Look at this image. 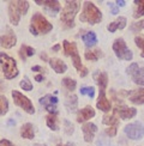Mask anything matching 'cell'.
Returning a JSON list of instances; mask_svg holds the SVG:
<instances>
[{
	"mask_svg": "<svg viewBox=\"0 0 144 146\" xmlns=\"http://www.w3.org/2000/svg\"><path fill=\"white\" fill-rule=\"evenodd\" d=\"M79 5H81L79 1H71V0L65 1V7L61 12L60 21H61L66 29L75 27V17L77 12L79 11Z\"/></svg>",
	"mask_w": 144,
	"mask_h": 146,
	"instance_id": "obj_1",
	"label": "cell"
},
{
	"mask_svg": "<svg viewBox=\"0 0 144 146\" xmlns=\"http://www.w3.org/2000/svg\"><path fill=\"white\" fill-rule=\"evenodd\" d=\"M81 22H87L89 24H97L102 21V13L101 11L96 7L95 4L91 1H84L83 12L79 17Z\"/></svg>",
	"mask_w": 144,
	"mask_h": 146,
	"instance_id": "obj_2",
	"label": "cell"
},
{
	"mask_svg": "<svg viewBox=\"0 0 144 146\" xmlns=\"http://www.w3.org/2000/svg\"><path fill=\"white\" fill-rule=\"evenodd\" d=\"M52 29H53V25L41 13L36 12V13L33 15L31 24H30V33L34 36H37L40 34H47Z\"/></svg>",
	"mask_w": 144,
	"mask_h": 146,
	"instance_id": "obj_3",
	"label": "cell"
},
{
	"mask_svg": "<svg viewBox=\"0 0 144 146\" xmlns=\"http://www.w3.org/2000/svg\"><path fill=\"white\" fill-rule=\"evenodd\" d=\"M29 10V3L28 1H10L9 4V16H10V22L12 25H17L19 23L21 16L25 15Z\"/></svg>",
	"mask_w": 144,
	"mask_h": 146,
	"instance_id": "obj_4",
	"label": "cell"
},
{
	"mask_svg": "<svg viewBox=\"0 0 144 146\" xmlns=\"http://www.w3.org/2000/svg\"><path fill=\"white\" fill-rule=\"evenodd\" d=\"M0 68L6 79H13L18 76V68L16 60L5 53H0Z\"/></svg>",
	"mask_w": 144,
	"mask_h": 146,
	"instance_id": "obj_5",
	"label": "cell"
},
{
	"mask_svg": "<svg viewBox=\"0 0 144 146\" xmlns=\"http://www.w3.org/2000/svg\"><path fill=\"white\" fill-rule=\"evenodd\" d=\"M63 47H64V53L65 55H69L71 56L72 59V64L76 67V70L78 71H82L84 67L82 66V62H81V58H79V54H78V49H77V46L73 42H69V41H64L63 42Z\"/></svg>",
	"mask_w": 144,
	"mask_h": 146,
	"instance_id": "obj_6",
	"label": "cell"
},
{
	"mask_svg": "<svg viewBox=\"0 0 144 146\" xmlns=\"http://www.w3.org/2000/svg\"><path fill=\"white\" fill-rule=\"evenodd\" d=\"M12 98L15 101V104L21 107L24 111H27L28 114H34L35 113V108H34V104L28 97H25L23 94H21L19 91L17 90H13L12 91Z\"/></svg>",
	"mask_w": 144,
	"mask_h": 146,
	"instance_id": "obj_7",
	"label": "cell"
},
{
	"mask_svg": "<svg viewBox=\"0 0 144 146\" xmlns=\"http://www.w3.org/2000/svg\"><path fill=\"white\" fill-rule=\"evenodd\" d=\"M113 50L115 53V55L121 60H127V61H130V60H132V58H133V54H132V52L127 48V46H126L125 41L123 38H118L114 41Z\"/></svg>",
	"mask_w": 144,
	"mask_h": 146,
	"instance_id": "obj_8",
	"label": "cell"
},
{
	"mask_svg": "<svg viewBox=\"0 0 144 146\" xmlns=\"http://www.w3.org/2000/svg\"><path fill=\"white\" fill-rule=\"evenodd\" d=\"M124 131H125V134L130 139H133V140L142 139L144 135V127L139 122H133V123L126 125Z\"/></svg>",
	"mask_w": 144,
	"mask_h": 146,
	"instance_id": "obj_9",
	"label": "cell"
},
{
	"mask_svg": "<svg viewBox=\"0 0 144 146\" xmlns=\"http://www.w3.org/2000/svg\"><path fill=\"white\" fill-rule=\"evenodd\" d=\"M126 72H127L129 76H131L133 83L138 85H144V67L139 68V66L135 62V64H131L126 68Z\"/></svg>",
	"mask_w": 144,
	"mask_h": 146,
	"instance_id": "obj_10",
	"label": "cell"
},
{
	"mask_svg": "<svg viewBox=\"0 0 144 146\" xmlns=\"http://www.w3.org/2000/svg\"><path fill=\"white\" fill-rule=\"evenodd\" d=\"M17 42V37L16 35L9 30V34H5V35H1L0 36V47L5 48V49H10L12 48Z\"/></svg>",
	"mask_w": 144,
	"mask_h": 146,
	"instance_id": "obj_11",
	"label": "cell"
},
{
	"mask_svg": "<svg viewBox=\"0 0 144 146\" xmlns=\"http://www.w3.org/2000/svg\"><path fill=\"white\" fill-rule=\"evenodd\" d=\"M36 4L43 5L45 9H46V11H47L52 17L55 16L58 12L60 11V3L57 1V0H48V1H40V0H37V1H36Z\"/></svg>",
	"mask_w": 144,
	"mask_h": 146,
	"instance_id": "obj_12",
	"label": "cell"
},
{
	"mask_svg": "<svg viewBox=\"0 0 144 146\" xmlns=\"http://www.w3.org/2000/svg\"><path fill=\"white\" fill-rule=\"evenodd\" d=\"M114 111H115L118 114V116H120L123 120L132 119L133 116H136V114H137L136 108H129V107H125V106H120V107L118 106Z\"/></svg>",
	"mask_w": 144,
	"mask_h": 146,
	"instance_id": "obj_13",
	"label": "cell"
},
{
	"mask_svg": "<svg viewBox=\"0 0 144 146\" xmlns=\"http://www.w3.org/2000/svg\"><path fill=\"white\" fill-rule=\"evenodd\" d=\"M96 107H97V109H100V110L106 111V113L111 110V102L107 100L105 90H100L99 100H97V103H96Z\"/></svg>",
	"mask_w": 144,
	"mask_h": 146,
	"instance_id": "obj_14",
	"label": "cell"
},
{
	"mask_svg": "<svg viewBox=\"0 0 144 146\" xmlns=\"http://www.w3.org/2000/svg\"><path fill=\"white\" fill-rule=\"evenodd\" d=\"M83 134H84V140L87 143H90L94 139L96 132H97V127L94 123H85L82 127Z\"/></svg>",
	"mask_w": 144,
	"mask_h": 146,
	"instance_id": "obj_15",
	"label": "cell"
},
{
	"mask_svg": "<svg viewBox=\"0 0 144 146\" xmlns=\"http://www.w3.org/2000/svg\"><path fill=\"white\" fill-rule=\"evenodd\" d=\"M95 116V111H94V109L91 107H85V108H83L81 109L77 113V122H84V121H88L90 120L91 117Z\"/></svg>",
	"mask_w": 144,
	"mask_h": 146,
	"instance_id": "obj_16",
	"label": "cell"
},
{
	"mask_svg": "<svg viewBox=\"0 0 144 146\" xmlns=\"http://www.w3.org/2000/svg\"><path fill=\"white\" fill-rule=\"evenodd\" d=\"M48 62H49L51 67L55 71V73H58V74H61V73H64L66 70H67V66H66V64L64 61H61L60 59L53 58V59L48 60Z\"/></svg>",
	"mask_w": 144,
	"mask_h": 146,
	"instance_id": "obj_17",
	"label": "cell"
},
{
	"mask_svg": "<svg viewBox=\"0 0 144 146\" xmlns=\"http://www.w3.org/2000/svg\"><path fill=\"white\" fill-rule=\"evenodd\" d=\"M129 98L136 104H144V89L135 90L129 94Z\"/></svg>",
	"mask_w": 144,
	"mask_h": 146,
	"instance_id": "obj_18",
	"label": "cell"
},
{
	"mask_svg": "<svg viewBox=\"0 0 144 146\" xmlns=\"http://www.w3.org/2000/svg\"><path fill=\"white\" fill-rule=\"evenodd\" d=\"M126 27V18H124V17H119L117 21H114V22H112L111 24H108V27H107V29H108V31H111V33H114V31H117L118 29H124Z\"/></svg>",
	"mask_w": 144,
	"mask_h": 146,
	"instance_id": "obj_19",
	"label": "cell"
},
{
	"mask_svg": "<svg viewBox=\"0 0 144 146\" xmlns=\"http://www.w3.org/2000/svg\"><path fill=\"white\" fill-rule=\"evenodd\" d=\"M21 135L22 138L25 139H34L35 133H34V127L31 123H24L21 127Z\"/></svg>",
	"mask_w": 144,
	"mask_h": 146,
	"instance_id": "obj_20",
	"label": "cell"
},
{
	"mask_svg": "<svg viewBox=\"0 0 144 146\" xmlns=\"http://www.w3.org/2000/svg\"><path fill=\"white\" fill-rule=\"evenodd\" d=\"M95 80L97 82V85L100 86V90H105L106 91V88H107V84H108V77L105 72H97L96 74L94 76Z\"/></svg>",
	"mask_w": 144,
	"mask_h": 146,
	"instance_id": "obj_21",
	"label": "cell"
},
{
	"mask_svg": "<svg viewBox=\"0 0 144 146\" xmlns=\"http://www.w3.org/2000/svg\"><path fill=\"white\" fill-rule=\"evenodd\" d=\"M82 40H83L84 43H85L87 47H91V46H95L96 43H97V37H96V34L93 33V31H88L85 35H83Z\"/></svg>",
	"mask_w": 144,
	"mask_h": 146,
	"instance_id": "obj_22",
	"label": "cell"
},
{
	"mask_svg": "<svg viewBox=\"0 0 144 146\" xmlns=\"http://www.w3.org/2000/svg\"><path fill=\"white\" fill-rule=\"evenodd\" d=\"M58 98L55 96H52V95H46L45 97H42V98H40V103L41 104H43L45 108L47 107H51V106H57L58 103Z\"/></svg>",
	"mask_w": 144,
	"mask_h": 146,
	"instance_id": "obj_23",
	"label": "cell"
},
{
	"mask_svg": "<svg viewBox=\"0 0 144 146\" xmlns=\"http://www.w3.org/2000/svg\"><path fill=\"white\" fill-rule=\"evenodd\" d=\"M103 123L108 125L109 127H117L118 126V114L114 111L112 115H105L103 116Z\"/></svg>",
	"mask_w": 144,
	"mask_h": 146,
	"instance_id": "obj_24",
	"label": "cell"
},
{
	"mask_svg": "<svg viewBox=\"0 0 144 146\" xmlns=\"http://www.w3.org/2000/svg\"><path fill=\"white\" fill-rule=\"evenodd\" d=\"M35 54V49L29 46H22L19 49V56L22 60H27L28 56H33Z\"/></svg>",
	"mask_w": 144,
	"mask_h": 146,
	"instance_id": "obj_25",
	"label": "cell"
},
{
	"mask_svg": "<svg viewBox=\"0 0 144 146\" xmlns=\"http://www.w3.org/2000/svg\"><path fill=\"white\" fill-rule=\"evenodd\" d=\"M65 104H66V108H67L70 111L76 110L77 104H78V98H77V96H76V95H70V96L67 97V100H66Z\"/></svg>",
	"mask_w": 144,
	"mask_h": 146,
	"instance_id": "obj_26",
	"label": "cell"
},
{
	"mask_svg": "<svg viewBox=\"0 0 144 146\" xmlns=\"http://www.w3.org/2000/svg\"><path fill=\"white\" fill-rule=\"evenodd\" d=\"M135 4L137 5V7L135 10L133 17L139 18V17L144 16V0H135Z\"/></svg>",
	"mask_w": 144,
	"mask_h": 146,
	"instance_id": "obj_27",
	"label": "cell"
},
{
	"mask_svg": "<svg viewBox=\"0 0 144 146\" xmlns=\"http://www.w3.org/2000/svg\"><path fill=\"white\" fill-rule=\"evenodd\" d=\"M102 56V52L100 49H95V50H87L85 52V59L87 60H99Z\"/></svg>",
	"mask_w": 144,
	"mask_h": 146,
	"instance_id": "obj_28",
	"label": "cell"
},
{
	"mask_svg": "<svg viewBox=\"0 0 144 146\" xmlns=\"http://www.w3.org/2000/svg\"><path fill=\"white\" fill-rule=\"evenodd\" d=\"M9 111V101L5 96L0 95V116H3Z\"/></svg>",
	"mask_w": 144,
	"mask_h": 146,
	"instance_id": "obj_29",
	"label": "cell"
},
{
	"mask_svg": "<svg viewBox=\"0 0 144 146\" xmlns=\"http://www.w3.org/2000/svg\"><path fill=\"white\" fill-rule=\"evenodd\" d=\"M47 120V126L49 127V128L52 131H58L59 129V127L57 125V117H55V115H48V116L46 117Z\"/></svg>",
	"mask_w": 144,
	"mask_h": 146,
	"instance_id": "obj_30",
	"label": "cell"
},
{
	"mask_svg": "<svg viewBox=\"0 0 144 146\" xmlns=\"http://www.w3.org/2000/svg\"><path fill=\"white\" fill-rule=\"evenodd\" d=\"M63 84L69 91H75V89L77 86L76 80H73V79H71V78H64L63 79Z\"/></svg>",
	"mask_w": 144,
	"mask_h": 146,
	"instance_id": "obj_31",
	"label": "cell"
},
{
	"mask_svg": "<svg viewBox=\"0 0 144 146\" xmlns=\"http://www.w3.org/2000/svg\"><path fill=\"white\" fill-rule=\"evenodd\" d=\"M19 86H21L24 91H31V90H33V84L30 83V80H29L27 77H24L22 80H21Z\"/></svg>",
	"mask_w": 144,
	"mask_h": 146,
	"instance_id": "obj_32",
	"label": "cell"
},
{
	"mask_svg": "<svg viewBox=\"0 0 144 146\" xmlns=\"http://www.w3.org/2000/svg\"><path fill=\"white\" fill-rule=\"evenodd\" d=\"M81 94L82 95H87L90 98H94L95 96V88L94 86H85V88H81Z\"/></svg>",
	"mask_w": 144,
	"mask_h": 146,
	"instance_id": "obj_33",
	"label": "cell"
},
{
	"mask_svg": "<svg viewBox=\"0 0 144 146\" xmlns=\"http://www.w3.org/2000/svg\"><path fill=\"white\" fill-rule=\"evenodd\" d=\"M135 42H136V44L137 47H139L141 49H142V58H144V38L141 37V36H137V37L135 38Z\"/></svg>",
	"mask_w": 144,
	"mask_h": 146,
	"instance_id": "obj_34",
	"label": "cell"
},
{
	"mask_svg": "<svg viewBox=\"0 0 144 146\" xmlns=\"http://www.w3.org/2000/svg\"><path fill=\"white\" fill-rule=\"evenodd\" d=\"M131 29H132V31H136V33H138L141 29H144V19L141 21L139 23H135L131 27Z\"/></svg>",
	"mask_w": 144,
	"mask_h": 146,
	"instance_id": "obj_35",
	"label": "cell"
},
{
	"mask_svg": "<svg viewBox=\"0 0 144 146\" xmlns=\"http://www.w3.org/2000/svg\"><path fill=\"white\" fill-rule=\"evenodd\" d=\"M64 125L66 127V133H67V134H72V133H73V126H72L67 120L64 121Z\"/></svg>",
	"mask_w": 144,
	"mask_h": 146,
	"instance_id": "obj_36",
	"label": "cell"
},
{
	"mask_svg": "<svg viewBox=\"0 0 144 146\" xmlns=\"http://www.w3.org/2000/svg\"><path fill=\"white\" fill-rule=\"evenodd\" d=\"M96 145H97V146H111L109 141L106 140V139L102 138V137L99 138V140H97V143H96Z\"/></svg>",
	"mask_w": 144,
	"mask_h": 146,
	"instance_id": "obj_37",
	"label": "cell"
},
{
	"mask_svg": "<svg viewBox=\"0 0 144 146\" xmlns=\"http://www.w3.org/2000/svg\"><path fill=\"white\" fill-rule=\"evenodd\" d=\"M106 134L109 137H114L117 134V127H109V128L106 129Z\"/></svg>",
	"mask_w": 144,
	"mask_h": 146,
	"instance_id": "obj_38",
	"label": "cell"
},
{
	"mask_svg": "<svg viewBox=\"0 0 144 146\" xmlns=\"http://www.w3.org/2000/svg\"><path fill=\"white\" fill-rule=\"evenodd\" d=\"M108 5H109V7L112 10V13L113 15H118V12H119L118 6H115V4H114V3H108Z\"/></svg>",
	"mask_w": 144,
	"mask_h": 146,
	"instance_id": "obj_39",
	"label": "cell"
},
{
	"mask_svg": "<svg viewBox=\"0 0 144 146\" xmlns=\"http://www.w3.org/2000/svg\"><path fill=\"white\" fill-rule=\"evenodd\" d=\"M0 146H15V145L7 139H3V140H0Z\"/></svg>",
	"mask_w": 144,
	"mask_h": 146,
	"instance_id": "obj_40",
	"label": "cell"
},
{
	"mask_svg": "<svg viewBox=\"0 0 144 146\" xmlns=\"http://www.w3.org/2000/svg\"><path fill=\"white\" fill-rule=\"evenodd\" d=\"M35 80L36 82H42V80H43V76H42V74H37V76L35 77Z\"/></svg>",
	"mask_w": 144,
	"mask_h": 146,
	"instance_id": "obj_41",
	"label": "cell"
},
{
	"mask_svg": "<svg viewBox=\"0 0 144 146\" xmlns=\"http://www.w3.org/2000/svg\"><path fill=\"white\" fill-rule=\"evenodd\" d=\"M34 72H42V71H43V70H42L41 67H40V66H34V67L31 68Z\"/></svg>",
	"mask_w": 144,
	"mask_h": 146,
	"instance_id": "obj_42",
	"label": "cell"
},
{
	"mask_svg": "<svg viewBox=\"0 0 144 146\" xmlns=\"http://www.w3.org/2000/svg\"><path fill=\"white\" fill-rule=\"evenodd\" d=\"M88 74V70L85 68V67H84L82 71H81V77H85Z\"/></svg>",
	"mask_w": 144,
	"mask_h": 146,
	"instance_id": "obj_43",
	"label": "cell"
},
{
	"mask_svg": "<svg viewBox=\"0 0 144 146\" xmlns=\"http://www.w3.org/2000/svg\"><path fill=\"white\" fill-rule=\"evenodd\" d=\"M40 58H41L42 60H46V61H47V60H48V58H47V55H46V54H45V53H41V55H40Z\"/></svg>",
	"mask_w": 144,
	"mask_h": 146,
	"instance_id": "obj_44",
	"label": "cell"
},
{
	"mask_svg": "<svg viewBox=\"0 0 144 146\" xmlns=\"http://www.w3.org/2000/svg\"><path fill=\"white\" fill-rule=\"evenodd\" d=\"M117 5H119V6H125V1H124V0H118Z\"/></svg>",
	"mask_w": 144,
	"mask_h": 146,
	"instance_id": "obj_45",
	"label": "cell"
},
{
	"mask_svg": "<svg viewBox=\"0 0 144 146\" xmlns=\"http://www.w3.org/2000/svg\"><path fill=\"white\" fill-rule=\"evenodd\" d=\"M59 49H60V44H55L53 47V50H55V52H58Z\"/></svg>",
	"mask_w": 144,
	"mask_h": 146,
	"instance_id": "obj_46",
	"label": "cell"
},
{
	"mask_svg": "<svg viewBox=\"0 0 144 146\" xmlns=\"http://www.w3.org/2000/svg\"><path fill=\"white\" fill-rule=\"evenodd\" d=\"M34 146H47V145H43V144H35Z\"/></svg>",
	"mask_w": 144,
	"mask_h": 146,
	"instance_id": "obj_47",
	"label": "cell"
},
{
	"mask_svg": "<svg viewBox=\"0 0 144 146\" xmlns=\"http://www.w3.org/2000/svg\"><path fill=\"white\" fill-rule=\"evenodd\" d=\"M57 146H67V145H63V144H59V145H57Z\"/></svg>",
	"mask_w": 144,
	"mask_h": 146,
	"instance_id": "obj_48",
	"label": "cell"
},
{
	"mask_svg": "<svg viewBox=\"0 0 144 146\" xmlns=\"http://www.w3.org/2000/svg\"><path fill=\"white\" fill-rule=\"evenodd\" d=\"M1 89H3V88H1V85H0V91H1Z\"/></svg>",
	"mask_w": 144,
	"mask_h": 146,
	"instance_id": "obj_49",
	"label": "cell"
}]
</instances>
